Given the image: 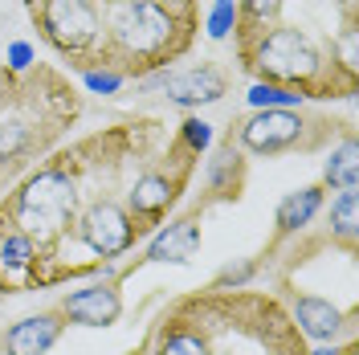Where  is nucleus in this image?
<instances>
[{
	"mask_svg": "<svg viewBox=\"0 0 359 355\" xmlns=\"http://www.w3.org/2000/svg\"><path fill=\"white\" fill-rule=\"evenodd\" d=\"M212 4H229V0H212Z\"/></svg>",
	"mask_w": 359,
	"mask_h": 355,
	"instance_id": "22",
	"label": "nucleus"
},
{
	"mask_svg": "<svg viewBox=\"0 0 359 355\" xmlns=\"http://www.w3.org/2000/svg\"><path fill=\"white\" fill-rule=\"evenodd\" d=\"M318 208H323V184H306V188L286 192L282 204H278V213H273V241H269V253L286 241V237L306 233V225L318 217Z\"/></svg>",
	"mask_w": 359,
	"mask_h": 355,
	"instance_id": "12",
	"label": "nucleus"
},
{
	"mask_svg": "<svg viewBox=\"0 0 359 355\" xmlns=\"http://www.w3.org/2000/svg\"><path fill=\"white\" fill-rule=\"evenodd\" d=\"M233 25H237V4L229 0V4H212V13H208V21H204V33L212 37V41H221L233 33Z\"/></svg>",
	"mask_w": 359,
	"mask_h": 355,
	"instance_id": "17",
	"label": "nucleus"
},
{
	"mask_svg": "<svg viewBox=\"0 0 359 355\" xmlns=\"http://www.w3.org/2000/svg\"><path fill=\"white\" fill-rule=\"evenodd\" d=\"M82 119V94L57 66L33 69L0 66V196L17 180L62 147L69 127Z\"/></svg>",
	"mask_w": 359,
	"mask_h": 355,
	"instance_id": "5",
	"label": "nucleus"
},
{
	"mask_svg": "<svg viewBox=\"0 0 359 355\" xmlns=\"http://www.w3.org/2000/svg\"><path fill=\"white\" fill-rule=\"evenodd\" d=\"M147 355H311V343L273 290L204 286L163 307Z\"/></svg>",
	"mask_w": 359,
	"mask_h": 355,
	"instance_id": "4",
	"label": "nucleus"
},
{
	"mask_svg": "<svg viewBox=\"0 0 359 355\" xmlns=\"http://www.w3.org/2000/svg\"><path fill=\"white\" fill-rule=\"evenodd\" d=\"M245 163L249 159L233 147V139H221L212 147V156L204 159V196L201 204H217V200H237L245 188Z\"/></svg>",
	"mask_w": 359,
	"mask_h": 355,
	"instance_id": "11",
	"label": "nucleus"
},
{
	"mask_svg": "<svg viewBox=\"0 0 359 355\" xmlns=\"http://www.w3.org/2000/svg\"><path fill=\"white\" fill-rule=\"evenodd\" d=\"M131 355H147V339H143V347H139V351H131Z\"/></svg>",
	"mask_w": 359,
	"mask_h": 355,
	"instance_id": "21",
	"label": "nucleus"
},
{
	"mask_svg": "<svg viewBox=\"0 0 359 355\" xmlns=\"http://www.w3.org/2000/svg\"><path fill=\"white\" fill-rule=\"evenodd\" d=\"M82 82H86L90 94H114V90L123 86L118 74H82Z\"/></svg>",
	"mask_w": 359,
	"mask_h": 355,
	"instance_id": "19",
	"label": "nucleus"
},
{
	"mask_svg": "<svg viewBox=\"0 0 359 355\" xmlns=\"http://www.w3.org/2000/svg\"><path fill=\"white\" fill-rule=\"evenodd\" d=\"M351 131L347 123L327 119V114L302 111V107H286V111H249L229 123L224 139H233V147L241 156L253 159H278V156H311L318 147L335 143Z\"/></svg>",
	"mask_w": 359,
	"mask_h": 355,
	"instance_id": "6",
	"label": "nucleus"
},
{
	"mask_svg": "<svg viewBox=\"0 0 359 355\" xmlns=\"http://www.w3.org/2000/svg\"><path fill=\"white\" fill-rule=\"evenodd\" d=\"M4 66L17 69V74H21V69H33V66H37L33 45H29V41H13V45H8V62H4Z\"/></svg>",
	"mask_w": 359,
	"mask_h": 355,
	"instance_id": "18",
	"label": "nucleus"
},
{
	"mask_svg": "<svg viewBox=\"0 0 359 355\" xmlns=\"http://www.w3.org/2000/svg\"><path fill=\"white\" fill-rule=\"evenodd\" d=\"M323 188H359V147H355V131H347L339 139V147L331 152V159L323 163Z\"/></svg>",
	"mask_w": 359,
	"mask_h": 355,
	"instance_id": "13",
	"label": "nucleus"
},
{
	"mask_svg": "<svg viewBox=\"0 0 359 355\" xmlns=\"http://www.w3.org/2000/svg\"><path fill=\"white\" fill-rule=\"evenodd\" d=\"M201 217H204V204H196L172 225H159L147 237L143 262H192L196 249H201Z\"/></svg>",
	"mask_w": 359,
	"mask_h": 355,
	"instance_id": "9",
	"label": "nucleus"
},
{
	"mask_svg": "<svg viewBox=\"0 0 359 355\" xmlns=\"http://www.w3.org/2000/svg\"><path fill=\"white\" fill-rule=\"evenodd\" d=\"M25 13L69 69L123 82L168 69L201 33V0H25Z\"/></svg>",
	"mask_w": 359,
	"mask_h": 355,
	"instance_id": "3",
	"label": "nucleus"
},
{
	"mask_svg": "<svg viewBox=\"0 0 359 355\" xmlns=\"http://www.w3.org/2000/svg\"><path fill=\"white\" fill-rule=\"evenodd\" d=\"M66 331V314L57 311H41V314H29L21 323H13L8 331H0V351L4 355H49L53 343L62 339Z\"/></svg>",
	"mask_w": 359,
	"mask_h": 355,
	"instance_id": "10",
	"label": "nucleus"
},
{
	"mask_svg": "<svg viewBox=\"0 0 359 355\" xmlns=\"http://www.w3.org/2000/svg\"><path fill=\"white\" fill-rule=\"evenodd\" d=\"M237 62L253 82L302 102L359 94V0H233Z\"/></svg>",
	"mask_w": 359,
	"mask_h": 355,
	"instance_id": "2",
	"label": "nucleus"
},
{
	"mask_svg": "<svg viewBox=\"0 0 359 355\" xmlns=\"http://www.w3.org/2000/svg\"><path fill=\"white\" fill-rule=\"evenodd\" d=\"M201 172L180 127L131 114L53 147L0 196V298L111 274Z\"/></svg>",
	"mask_w": 359,
	"mask_h": 355,
	"instance_id": "1",
	"label": "nucleus"
},
{
	"mask_svg": "<svg viewBox=\"0 0 359 355\" xmlns=\"http://www.w3.org/2000/svg\"><path fill=\"white\" fill-rule=\"evenodd\" d=\"M335 355H359V339H347V343H343Z\"/></svg>",
	"mask_w": 359,
	"mask_h": 355,
	"instance_id": "20",
	"label": "nucleus"
},
{
	"mask_svg": "<svg viewBox=\"0 0 359 355\" xmlns=\"http://www.w3.org/2000/svg\"><path fill=\"white\" fill-rule=\"evenodd\" d=\"M180 135H184V143H188L196 156H204V152L212 147V123H204L196 114H188V119L180 123Z\"/></svg>",
	"mask_w": 359,
	"mask_h": 355,
	"instance_id": "16",
	"label": "nucleus"
},
{
	"mask_svg": "<svg viewBox=\"0 0 359 355\" xmlns=\"http://www.w3.org/2000/svg\"><path fill=\"white\" fill-rule=\"evenodd\" d=\"M57 311L66 314V323H78V327H114L118 314H123V294H118V282H94L86 290H74L57 302Z\"/></svg>",
	"mask_w": 359,
	"mask_h": 355,
	"instance_id": "8",
	"label": "nucleus"
},
{
	"mask_svg": "<svg viewBox=\"0 0 359 355\" xmlns=\"http://www.w3.org/2000/svg\"><path fill=\"white\" fill-rule=\"evenodd\" d=\"M143 90H159L172 107H184V111H192V107H208V102H221L224 94H229V78H224L217 66H168L151 74V78H143L139 82Z\"/></svg>",
	"mask_w": 359,
	"mask_h": 355,
	"instance_id": "7",
	"label": "nucleus"
},
{
	"mask_svg": "<svg viewBox=\"0 0 359 355\" xmlns=\"http://www.w3.org/2000/svg\"><path fill=\"white\" fill-rule=\"evenodd\" d=\"M327 237L347 249V253H359V221H355V188L339 192L331 200V213H327Z\"/></svg>",
	"mask_w": 359,
	"mask_h": 355,
	"instance_id": "14",
	"label": "nucleus"
},
{
	"mask_svg": "<svg viewBox=\"0 0 359 355\" xmlns=\"http://www.w3.org/2000/svg\"><path fill=\"white\" fill-rule=\"evenodd\" d=\"M249 107H253V111H286V107H302V98H298L294 90L253 82V86H249Z\"/></svg>",
	"mask_w": 359,
	"mask_h": 355,
	"instance_id": "15",
	"label": "nucleus"
}]
</instances>
